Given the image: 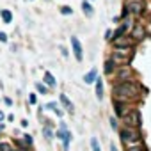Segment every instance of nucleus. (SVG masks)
I'll use <instances>...</instances> for the list:
<instances>
[{"mask_svg":"<svg viewBox=\"0 0 151 151\" xmlns=\"http://www.w3.org/2000/svg\"><path fill=\"white\" fill-rule=\"evenodd\" d=\"M112 94H114V100H123V101H128L132 98H137L139 96V86L133 84V82H123V84H116L112 87Z\"/></svg>","mask_w":151,"mask_h":151,"instance_id":"1","label":"nucleus"},{"mask_svg":"<svg viewBox=\"0 0 151 151\" xmlns=\"http://www.w3.org/2000/svg\"><path fill=\"white\" fill-rule=\"evenodd\" d=\"M119 137H121V140H123L126 146H132V144H139V140H140V132H139V128L124 126V128L119 130Z\"/></svg>","mask_w":151,"mask_h":151,"instance_id":"2","label":"nucleus"},{"mask_svg":"<svg viewBox=\"0 0 151 151\" xmlns=\"http://www.w3.org/2000/svg\"><path fill=\"white\" fill-rule=\"evenodd\" d=\"M132 50L133 48H117L114 53H112V60L116 62V64H126L128 60H130V57H132Z\"/></svg>","mask_w":151,"mask_h":151,"instance_id":"3","label":"nucleus"},{"mask_svg":"<svg viewBox=\"0 0 151 151\" xmlns=\"http://www.w3.org/2000/svg\"><path fill=\"white\" fill-rule=\"evenodd\" d=\"M124 124L126 126H130V128H139L140 124H142V121H140V114H139V110H128L124 116Z\"/></svg>","mask_w":151,"mask_h":151,"instance_id":"4","label":"nucleus"},{"mask_svg":"<svg viewBox=\"0 0 151 151\" xmlns=\"http://www.w3.org/2000/svg\"><path fill=\"white\" fill-rule=\"evenodd\" d=\"M71 50H73L75 59L80 62V60H82V57H84V50H82V45H80L78 37H75V36H71Z\"/></svg>","mask_w":151,"mask_h":151,"instance_id":"5","label":"nucleus"},{"mask_svg":"<svg viewBox=\"0 0 151 151\" xmlns=\"http://www.w3.org/2000/svg\"><path fill=\"white\" fill-rule=\"evenodd\" d=\"M130 77H132V69H130L128 66H124V68H119V69H116V80H117V84L128 82V80H130Z\"/></svg>","mask_w":151,"mask_h":151,"instance_id":"6","label":"nucleus"},{"mask_svg":"<svg viewBox=\"0 0 151 151\" xmlns=\"http://www.w3.org/2000/svg\"><path fill=\"white\" fill-rule=\"evenodd\" d=\"M126 7L130 9L132 14H142L144 13V4H142V0H130V2H126Z\"/></svg>","mask_w":151,"mask_h":151,"instance_id":"7","label":"nucleus"},{"mask_svg":"<svg viewBox=\"0 0 151 151\" xmlns=\"http://www.w3.org/2000/svg\"><path fill=\"white\" fill-rule=\"evenodd\" d=\"M114 46L116 48H133L135 46V41L128 36H123L119 39H114Z\"/></svg>","mask_w":151,"mask_h":151,"instance_id":"8","label":"nucleus"},{"mask_svg":"<svg viewBox=\"0 0 151 151\" xmlns=\"http://www.w3.org/2000/svg\"><path fill=\"white\" fill-rule=\"evenodd\" d=\"M144 36H146V29H144V25H142V23L133 25V30H132L130 37H132L133 41H140V39H144Z\"/></svg>","mask_w":151,"mask_h":151,"instance_id":"9","label":"nucleus"},{"mask_svg":"<svg viewBox=\"0 0 151 151\" xmlns=\"http://www.w3.org/2000/svg\"><path fill=\"white\" fill-rule=\"evenodd\" d=\"M55 137L59 139V140H62V144H64V149H68L69 147V142H71V132H68V130H57V133H55Z\"/></svg>","mask_w":151,"mask_h":151,"instance_id":"10","label":"nucleus"},{"mask_svg":"<svg viewBox=\"0 0 151 151\" xmlns=\"http://www.w3.org/2000/svg\"><path fill=\"white\" fill-rule=\"evenodd\" d=\"M130 25H132V22H130V20H124V22L121 23V27L114 30V37H112V39H119V37H123V36H126V32H128V29H130Z\"/></svg>","mask_w":151,"mask_h":151,"instance_id":"11","label":"nucleus"},{"mask_svg":"<svg viewBox=\"0 0 151 151\" xmlns=\"http://www.w3.org/2000/svg\"><path fill=\"white\" fill-rule=\"evenodd\" d=\"M114 109H116L117 116H124L128 112L126 110V101H123V100H114Z\"/></svg>","mask_w":151,"mask_h":151,"instance_id":"12","label":"nucleus"},{"mask_svg":"<svg viewBox=\"0 0 151 151\" xmlns=\"http://www.w3.org/2000/svg\"><path fill=\"white\" fill-rule=\"evenodd\" d=\"M96 78H98V71H96V68H93L91 71H87V73L84 75V82H86V84H93V82H96Z\"/></svg>","mask_w":151,"mask_h":151,"instance_id":"13","label":"nucleus"},{"mask_svg":"<svg viewBox=\"0 0 151 151\" xmlns=\"http://www.w3.org/2000/svg\"><path fill=\"white\" fill-rule=\"evenodd\" d=\"M116 69H117V64L112 59H107V62H105V75H114Z\"/></svg>","mask_w":151,"mask_h":151,"instance_id":"14","label":"nucleus"},{"mask_svg":"<svg viewBox=\"0 0 151 151\" xmlns=\"http://www.w3.org/2000/svg\"><path fill=\"white\" fill-rule=\"evenodd\" d=\"M82 11H84V14H86L87 18H91V16L94 14V9H93V6L89 4V0H84V2H82Z\"/></svg>","mask_w":151,"mask_h":151,"instance_id":"15","label":"nucleus"},{"mask_svg":"<svg viewBox=\"0 0 151 151\" xmlns=\"http://www.w3.org/2000/svg\"><path fill=\"white\" fill-rule=\"evenodd\" d=\"M59 101L64 105V109H66L68 112H73V103L68 100V96H66V94H59Z\"/></svg>","mask_w":151,"mask_h":151,"instance_id":"16","label":"nucleus"},{"mask_svg":"<svg viewBox=\"0 0 151 151\" xmlns=\"http://www.w3.org/2000/svg\"><path fill=\"white\" fill-rule=\"evenodd\" d=\"M43 78H45V84L46 86H50V87H53L55 84H57V80H55V77L50 73V71H45V75H43Z\"/></svg>","mask_w":151,"mask_h":151,"instance_id":"17","label":"nucleus"},{"mask_svg":"<svg viewBox=\"0 0 151 151\" xmlns=\"http://www.w3.org/2000/svg\"><path fill=\"white\" fill-rule=\"evenodd\" d=\"M96 98L103 100V80L101 78H96Z\"/></svg>","mask_w":151,"mask_h":151,"instance_id":"18","label":"nucleus"},{"mask_svg":"<svg viewBox=\"0 0 151 151\" xmlns=\"http://www.w3.org/2000/svg\"><path fill=\"white\" fill-rule=\"evenodd\" d=\"M0 16H2L4 23H11V22H13V13L7 11V9H2V11H0Z\"/></svg>","mask_w":151,"mask_h":151,"instance_id":"19","label":"nucleus"},{"mask_svg":"<svg viewBox=\"0 0 151 151\" xmlns=\"http://www.w3.org/2000/svg\"><path fill=\"white\" fill-rule=\"evenodd\" d=\"M41 132H43V137H45L46 140H52V139H53V132H52V128H50V126H45Z\"/></svg>","mask_w":151,"mask_h":151,"instance_id":"20","label":"nucleus"},{"mask_svg":"<svg viewBox=\"0 0 151 151\" xmlns=\"http://www.w3.org/2000/svg\"><path fill=\"white\" fill-rule=\"evenodd\" d=\"M91 149H93V151H101L100 142H98V139H96V137H91Z\"/></svg>","mask_w":151,"mask_h":151,"instance_id":"21","label":"nucleus"},{"mask_svg":"<svg viewBox=\"0 0 151 151\" xmlns=\"http://www.w3.org/2000/svg\"><path fill=\"white\" fill-rule=\"evenodd\" d=\"M36 89H37V93H39V94H46V93H48V87H46V86H43V84H39V82L36 84Z\"/></svg>","mask_w":151,"mask_h":151,"instance_id":"22","label":"nucleus"},{"mask_svg":"<svg viewBox=\"0 0 151 151\" xmlns=\"http://www.w3.org/2000/svg\"><path fill=\"white\" fill-rule=\"evenodd\" d=\"M60 14H64V16H68V14H73V9H71L69 6H62V7H60Z\"/></svg>","mask_w":151,"mask_h":151,"instance_id":"23","label":"nucleus"},{"mask_svg":"<svg viewBox=\"0 0 151 151\" xmlns=\"http://www.w3.org/2000/svg\"><path fill=\"white\" fill-rule=\"evenodd\" d=\"M128 151H146V147L144 146H140V144H132V146H128Z\"/></svg>","mask_w":151,"mask_h":151,"instance_id":"24","label":"nucleus"},{"mask_svg":"<svg viewBox=\"0 0 151 151\" xmlns=\"http://www.w3.org/2000/svg\"><path fill=\"white\" fill-rule=\"evenodd\" d=\"M0 151H13V146L7 142H0Z\"/></svg>","mask_w":151,"mask_h":151,"instance_id":"25","label":"nucleus"},{"mask_svg":"<svg viewBox=\"0 0 151 151\" xmlns=\"http://www.w3.org/2000/svg\"><path fill=\"white\" fill-rule=\"evenodd\" d=\"M46 109H50V110H53V112H57V110H59V105H57L55 101H50V103L46 105Z\"/></svg>","mask_w":151,"mask_h":151,"instance_id":"26","label":"nucleus"},{"mask_svg":"<svg viewBox=\"0 0 151 151\" xmlns=\"http://www.w3.org/2000/svg\"><path fill=\"white\" fill-rule=\"evenodd\" d=\"M23 142H25L27 146H30V144L34 142V140H32V135H29V133H27V135H23Z\"/></svg>","mask_w":151,"mask_h":151,"instance_id":"27","label":"nucleus"},{"mask_svg":"<svg viewBox=\"0 0 151 151\" xmlns=\"http://www.w3.org/2000/svg\"><path fill=\"white\" fill-rule=\"evenodd\" d=\"M110 126H112V130H117V119L116 117H110Z\"/></svg>","mask_w":151,"mask_h":151,"instance_id":"28","label":"nucleus"},{"mask_svg":"<svg viewBox=\"0 0 151 151\" xmlns=\"http://www.w3.org/2000/svg\"><path fill=\"white\" fill-rule=\"evenodd\" d=\"M0 41H2V43H7V34H6V32H0Z\"/></svg>","mask_w":151,"mask_h":151,"instance_id":"29","label":"nucleus"},{"mask_svg":"<svg viewBox=\"0 0 151 151\" xmlns=\"http://www.w3.org/2000/svg\"><path fill=\"white\" fill-rule=\"evenodd\" d=\"M105 39H109V41L112 39V32H110V30H107V32H105Z\"/></svg>","mask_w":151,"mask_h":151,"instance_id":"30","label":"nucleus"},{"mask_svg":"<svg viewBox=\"0 0 151 151\" xmlns=\"http://www.w3.org/2000/svg\"><path fill=\"white\" fill-rule=\"evenodd\" d=\"M29 101L34 105V103H36V94H30V96H29Z\"/></svg>","mask_w":151,"mask_h":151,"instance_id":"31","label":"nucleus"},{"mask_svg":"<svg viewBox=\"0 0 151 151\" xmlns=\"http://www.w3.org/2000/svg\"><path fill=\"white\" fill-rule=\"evenodd\" d=\"M4 101H6V105H9V107H11V105H13V101H11V100H9V98H4Z\"/></svg>","mask_w":151,"mask_h":151,"instance_id":"32","label":"nucleus"},{"mask_svg":"<svg viewBox=\"0 0 151 151\" xmlns=\"http://www.w3.org/2000/svg\"><path fill=\"white\" fill-rule=\"evenodd\" d=\"M110 151H117V147H116V144H114V142L110 144Z\"/></svg>","mask_w":151,"mask_h":151,"instance_id":"33","label":"nucleus"},{"mask_svg":"<svg viewBox=\"0 0 151 151\" xmlns=\"http://www.w3.org/2000/svg\"><path fill=\"white\" fill-rule=\"evenodd\" d=\"M4 117H6V116H4V112H2V110H0V123H2V121H4Z\"/></svg>","mask_w":151,"mask_h":151,"instance_id":"34","label":"nucleus"},{"mask_svg":"<svg viewBox=\"0 0 151 151\" xmlns=\"http://www.w3.org/2000/svg\"><path fill=\"white\" fill-rule=\"evenodd\" d=\"M13 151H23V149H13Z\"/></svg>","mask_w":151,"mask_h":151,"instance_id":"35","label":"nucleus"}]
</instances>
